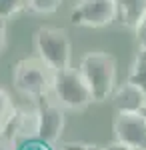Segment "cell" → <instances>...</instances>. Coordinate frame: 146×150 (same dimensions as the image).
I'll return each instance as SVG.
<instances>
[{
  "instance_id": "obj_1",
  "label": "cell",
  "mask_w": 146,
  "mask_h": 150,
  "mask_svg": "<svg viewBox=\"0 0 146 150\" xmlns=\"http://www.w3.org/2000/svg\"><path fill=\"white\" fill-rule=\"evenodd\" d=\"M80 74L92 90L94 102L110 100L114 88L118 84V62L112 54L104 50H92L80 58Z\"/></svg>"
},
{
  "instance_id": "obj_2",
  "label": "cell",
  "mask_w": 146,
  "mask_h": 150,
  "mask_svg": "<svg viewBox=\"0 0 146 150\" xmlns=\"http://www.w3.org/2000/svg\"><path fill=\"white\" fill-rule=\"evenodd\" d=\"M52 80H54V70L38 56L22 58L12 68L14 90L32 102L52 92Z\"/></svg>"
},
{
  "instance_id": "obj_3",
  "label": "cell",
  "mask_w": 146,
  "mask_h": 150,
  "mask_svg": "<svg viewBox=\"0 0 146 150\" xmlns=\"http://www.w3.org/2000/svg\"><path fill=\"white\" fill-rule=\"evenodd\" d=\"M50 94L64 110H70V112H82L94 102L90 86L86 84L80 70L74 66L54 72Z\"/></svg>"
},
{
  "instance_id": "obj_4",
  "label": "cell",
  "mask_w": 146,
  "mask_h": 150,
  "mask_svg": "<svg viewBox=\"0 0 146 150\" xmlns=\"http://www.w3.org/2000/svg\"><path fill=\"white\" fill-rule=\"evenodd\" d=\"M34 52L54 72L72 66V44L64 28L40 26L34 32Z\"/></svg>"
},
{
  "instance_id": "obj_5",
  "label": "cell",
  "mask_w": 146,
  "mask_h": 150,
  "mask_svg": "<svg viewBox=\"0 0 146 150\" xmlns=\"http://www.w3.org/2000/svg\"><path fill=\"white\" fill-rule=\"evenodd\" d=\"M34 104H36V138L44 144L56 146L66 126L64 116L66 110L52 98V94L36 100Z\"/></svg>"
},
{
  "instance_id": "obj_6",
  "label": "cell",
  "mask_w": 146,
  "mask_h": 150,
  "mask_svg": "<svg viewBox=\"0 0 146 150\" xmlns=\"http://www.w3.org/2000/svg\"><path fill=\"white\" fill-rule=\"evenodd\" d=\"M118 18L116 0H78L70 10V22L82 28H106Z\"/></svg>"
},
{
  "instance_id": "obj_7",
  "label": "cell",
  "mask_w": 146,
  "mask_h": 150,
  "mask_svg": "<svg viewBox=\"0 0 146 150\" xmlns=\"http://www.w3.org/2000/svg\"><path fill=\"white\" fill-rule=\"evenodd\" d=\"M114 138L134 150H146V118L140 112H116L112 122Z\"/></svg>"
},
{
  "instance_id": "obj_8",
  "label": "cell",
  "mask_w": 146,
  "mask_h": 150,
  "mask_svg": "<svg viewBox=\"0 0 146 150\" xmlns=\"http://www.w3.org/2000/svg\"><path fill=\"white\" fill-rule=\"evenodd\" d=\"M2 132L10 134L18 142L36 138V104H32V106H14V110L8 116Z\"/></svg>"
},
{
  "instance_id": "obj_9",
  "label": "cell",
  "mask_w": 146,
  "mask_h": 150,
  "mask_svg": "<svg viewBox=\"0 0 146 150\" xmlns=\"http://www.w3.org/2000/svg\"><path fill=\"white\" fill-rule=\"evenodd\" d=\"M110 100L116 112H140L146 102V92L130 80H126L122 84H116Z\"/></svg>"
},
{
  "instance_id": "obj_10",
  "label": "cell",
  "mask_w": 146,
  "mask_h": 150,
  "mask_svg": "<svg viewBox=\"0 0 146 150\" xmlns=\"http://www.w3.org/2000/svg\"><path fill=\"white\" fill-rule=\"evenodd\" d=\"M118 4V18L126 28H132L146 14V0H116Z\"/></svg>"
},
{
  "instance_id": "obj_11",
  "label": "cell",
  "mask_w": 146,
  "mask_h": 150,
  "mask_svg": "<svg viewBox=\"0 0 146 150\" xmlns=\"http://www.w3.org/2000/svg\"><path fill=\"white\" fill-rule=\"evenodd\" d=\"M132 84H136L138 88H142L146 92V48L138 46L134 58H132V64L128 68V78Z\"/></svg>"
},
{
  "instance_id": "obj_12",
  "label": "cell",
  "mask_w": 146,
  "mask_h": 150,
  "mask_svg": "<svg viewBox=\"0 0 146 150\" xmlns=\"http://www.w3.org/2000/svg\"><path fill=\"white\" fill-rule=\"evenodd\" d=\"M62 2H64V0H28L26 10H30L32 14L46 16V14H54V12L62 6Z\"/></svg>"
},
{
  "instance_id": "obj_13",
  "label": "cell",
  "mask_w": 146,
  "mask_h": 150,
  "mask_svg": "<svg viewBox=\"0 0 146 150\" xmlns=\"http://www.w3.org/2000/svg\"><path fill=\"white\" fill-rule=\"evenodd\" d=\"M26 6H28V0H0V18L12 20L14 16L26 10Z\"/></svg>"
},
{
  "instance_id": "obj_14",
  "label": "cell",
  "mask_w": 146,
  "mask_h": 150,
  "mask_svg": "<svg viewBox=\"0 0 146 150\" xmlns=\"http://www.w3.org/2000/svg\"><path fill=\"white\" fill-rule=\"evenodd\" d=\"M14 106H16V104L12 102L10 94H8L4 88H2V86H0V130L4 128L6 120H8V116H10L12 110H14Z\"/></svg>"
},
{
  "instance_id": "obj_15",
  "label": "cell",
  "mask_w": 146,
  "mask_h": 150,
  "mask_svg": "<svg viewBox=\"0 0 146 150\" xmlns=\"http://www.w3.org/2000/svg\"><path fill=\"white\" fill-rule=\"evenodd\" d=\"M134 36H136V42L138 46L146 48V14L138 20V24L134 26Z\"/></svg>"
},
{
  "instance_id": "obj_16",
  "label": "cell",
  "mask_w": 146,
  "mask_h": 150,
  "mask_svg": "<svg viewBox=\"0 0 146 150\" xmlns=\"http://www.w3.org/2000/svg\"><path fill=\"white\" fill-rule=\"evenodd\" d=\"M52 148H54V146L44 144V142H40L38 138H30V140L20 142V148H18V150H52Z\"/></svg>"
},
{
  "instance_id": "obj_17",
  "label": "cell",
  "mask_w": 146,
  "mask_h": 150,
  "mask_svg": "<svg viewBox=\"0 0 146 150\" xmlns=\"http://www.w3.org/2000/svg\"><path fill=\"white\" fill-rule=\"evenodd\" d=\"M18 148H20V142L0 130V150H18Z\"/></svg>"
},
{
  "instance_id": "obj_18",
  "label": "cell",
  "mask_w": 146,
  "mask_h": 150,
  "mask_svg": "<svg viewBox=\"0 0 146 150\" xmlns=\"http://www.w3.org/2000/svg\"><path fill=\"white\" fill-rule=\"evenodd\" d=\"M6 22H8V20L0 18V54L4 52V48H6V42H8V36H6Z\"/></svg>"
},
{
  "instance_id": "obj_19",
  "label": "cell",
  "mask_w": 146,
  "mask_h": 150,
  "mask_svg": "<svg viewBox=\"0 0 146 150\" xmlns=\"http://www.w3.org/2000/svg\"><path fill=\"white\" fill-rule=\"evenodd\" d=\"M106 150H134V148H130L128 144H124V142H120V140L114 138L112 142H108V144H106Z\"/></svg>"
},
{
  "instance_id": "obj_20",
  "label": "cell",
  "mask_w": 146,
  "mask_h": 150,
  "mask_svg": "<svg viewBox=\"0 0 146 150\" xmlns=\"http://www.w3.org/2000/svg\"><path fill=\"white\" fill-rule=\"evenodd\" d=\"M82 150H106V146H100V144H92V142H86Z\"/></svg>"
},
{
  "instance_id": "obj_21",
  "label": "cell",
  "mask_w": 146,
  "mask_h": 150,
  "mask_svg": "<svg viewBox=\"0 0 146 150\" xmlns=\"http://www.w3.org/2000/svg\"><path fill=\"white\" fill-rule=\"evenodd\" d=\"M140 114H142V116L146 118V102H144V106H142V110H140Z\"/></svg>"
}]
</instances>
